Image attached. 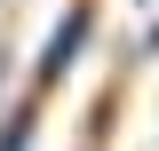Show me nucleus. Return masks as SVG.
<instances>
[{
	"mask_svg": "<svg viewBox=\"0 0 159 151\" xmlns=\"http://www.w3.org/2000/svg\"><path fill=\"white\" fill-rule=\"evenodd\" d=\"M88 32H96V0H72V8H64V24L48 32V48H40V64H32V95H56V88H64V72L80 64Z\"/></svg>",
	"mask_w": 159,
	"mask_h": 151,
	"instance_id": "1",
	"label": "nucleus"
},
{
	"mask_svg": "<svg viewBox=\"0 0 159 151\" xmlns=\"http://www.w3.org/2000/svg\"><path fill=\"white\" fill-rule=\"evenodd\" d=\"M0 72H8V56H0Z\"/></svg>",
	"mask_w": 159,
	"mask_h": 151,
	"instance_id": "3",
	"label": "nucleus"
},
{
	"mask_svg": "<svg viewBox=\"0 0 159 151\" xmlns=\"http://www.w3.org/2000/svg\"><path fill=\"white\" fill-rule=\"evenodd\" d=\"M32 119H40V95H24L16 112L0 119V151H32Z\"/></svg>",
	"mask_w": 159,
	"mask_h": 151,
	"instance_id": "2",
	"label": "nucleus"
}]
</instances>
